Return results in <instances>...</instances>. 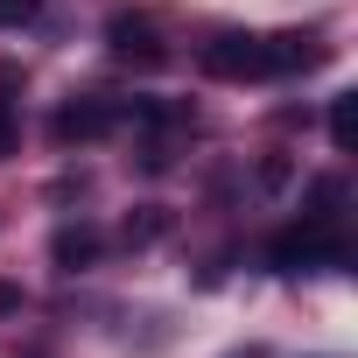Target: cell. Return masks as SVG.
Returning a JSON list of instances; mask_svg holds the SVG:
<instances>
[{"mask_svg":"<svg viewBox=\"0 0 358 358\" xmlns=\"http://www.w3.org/2000/svg\"><path fill=\"white\" fill-rule=\"evenodd\" d=\"M106 50H113L120 64H134V71H155V64H169V43H162L155 15H134V8H120V15L106 22Z\"/></svg>","mask_w":358,"mask_h":358,"instance_id":"obj_1","label":"cell"},{"mask_svg":"<svg viewBox=\"0 0 358 358\" xmlns=\"http://www.w3.org/2000/svg\"><path fill=\"white\" fill-rule=\"evenodd\" d=\"M204 71H211V78H225V85L267 78V36H239V29L211 36V43H204Z\"/></svg>","mask_w":358,"mask_h":358,"instance_id":"obj_2","label":"cell"},{"mask_svg":"<svg viewBox=\"0 0 358 358\" xmlns=\"http://www.w3.org/2000/svg\"><path fill=\"white\" fill-rule=\"evenodd\" d=\"M120 120H127L120 99H71V106L50 120V134H57L64 148H78V141H106V134H120Z\"/></svg>","mask_w":358,"mask_h":358,"instance_id":"obj_3","label":"cell"},{"mask_svg":"<svg viewBox=\"0 0 358 358\" xmlns=\"http://www.w3.org/2000/svg\"><path fill=\"white\" fill-rule=\"evenodd\" d=\"M323 64V43L309 29H288V36H267V78H295V71H316Z\"/></svg>","mask_w":358,"mask_h":358,"instance_id":"obj_4","label":"cell"},{"mask_svg":"<svg viewBox=\"0 0 358 358\" xmlns=\"http://www.w3.org/2000/svg\"><path fill=\"white\" fill-rule=\"evenodd\" d=\"M50 260H57L64 274H78V267H92V260H99V232H92V225H64V232L50 239Z\"/></svg>","mask_w":358,"mask_h":358,"instance_id":"obj_5","label":"cell"},{"mask_svg":"<svg viewBox=\"0 0 358 358\" xmlns=\"http://www.w3.org/2000/svg\"><path fill=\"white\" fill-rule=\"evenodd\" d=\"M330 148H337V155H351V148H358V99H351V92H337V99H330Z\"/></svg>","mask_w":358,"mask_h":358,"instance_id":"obj_6","label":"cell"},{"mask_svg":"<svg viewBox=\"0 0 358 358\" xmlns=\"http://www.w3.org/2000/svg\"><path fill=\"white\" fill-rule=\"evenodd\" d=\"M169 232V211L162 204H141V218H127V246H155Z\"/></svg>","mask_w":358,"mask_h":358,"instance_id":"obj_7","label":"cell"},{"mask_svg":"<svg viewBox=\"0 0 358 358\" xmlns=\"http://www.w3.org/2000/svg\"><path fill=\"white\" fill-rule=\"evenodd\" d=\"M8 92H15V71H0V155L15 148V99Z\"/></svg>","mask_w":358,"mask_h":358,"instance_id":"obj_8","label":"cell"},{"mask_svg":"<svg viewBox=\"0 0 358 358\" xmlns=\"http://www.w3.org/2000/svg\"><path fill=\"white\" fill-rule=\"evenodd\" d=\"M36 15V0H0V29H22Z\"/></svg>","mask_w":358,"mask_h":358,"instance_id":"obj_9","label":"cell"},{"mask_svg":"<svg viewBox=\"0 0 358 358\" xmlns=\"http://www.w3.org/2000/svg\"><path fill=\"white\" fill-rule=\"evenodd\" d=\"M8 316H22V288H15V281H0V323H8Z\"/></svg>","mask_w":358,"mask_h":358,"instance_id":"obj_10","label":"cell"},{"mask_svg":"<svg viewBox=\"0 0 358 358\" xmlns=\"http://www.w3.org/2000/svg\"><path fill=\"white\" fill-rule=\"evenodd\" d=\"M246 358H260V351H246Z\"/></svg>","mask_w":358,"mask_h":358,"instance_id":"obj_11","label":"cell"}]
</instances>
